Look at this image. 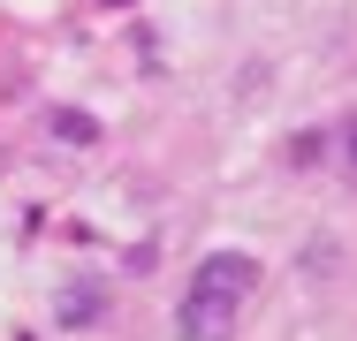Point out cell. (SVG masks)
<instances>
[{
  "label": "cell",
  "mask_w": 357,
  "mask_h": 341,
  "mask_svg": "<svg viewBox=\"0 0 357 341\" xmlns=\"http://www.w3.org/2000/svg\"><path fill=\"white\" fill-rule=\"evenodd\" d=\"M190 288H206V296H220V303L243 311V296L259 288V258H251V251H213V258H198Z\"/></svg>",
  "instance_id": "obj_1"
},
{
  "label": "cell",
  "mask_w": 357,
  "mask_h": 341,
  "mask_svg": "<svg viewBox=\"0 0 357 341\" xmlns=\"http://www.w3.org/2000/svg\"><path fill=\"white\" fill-rule=\"evenodd\" d=\"M175 334H183V341H228V334H236V303H220V296H206V288H183Z\"/></svg>",
  "instance_id": "obj_2"
},
{
  "label": "cell",
  "mask_w": 357,
  "mask_h": 341,
  "mask_svg": "<svg viewBox=\"0 0 357 341\" xmlns=\"http://www.w3.org/2000/svg\"><path fill=\"white\" fill-rule=\"evenodd\" d=\"M99 311H107V288H99V280H69V288H61V303H54V319H61V326H91Z\"/></svg>",
  "instance_id": "obj_3"
},
{
  "label": "cell",
  "mask_w": 357,
  "mask_h": 341,
  "mask_svg": "<svg viewBox=\"0 0 357 341\" xmlns=\"http://www.w3.org/2000/svg\"><path fill=\"white\" fill-rule=\"evenodd\" d=\"M46 122H54V136H69V144H99V122H91V114H76V106H54Z\"/></svg>",
  "instance_id": "obj_4"
},
{
  "label": "cell",
  "mask_w": 357,
  "mask_h": 341,
  "mask_svg": "<svg viewBox=\"0 0 357 341\" xmlns=\"http://www.w3.org/2000/svg\"><path fill=\"white\" fill-rule=\"evenodd\" d=\"M319 152H327V136H319V129H304V136H289V167H312V159H319Z\"/></svg>",
  "instance_id": "obj_5"
},
{
  "label": "cell",
  "mask_w": 357,
  "mask_h": 341,
  "mask_svg": "<svg viewBox=\"0 0 357 341\" xmlns=\"http://www.w3.org/2000/svg\"><path fill=\"white\" fill-rule=\"evenodd\" d=\"M342 152H350V167H357V114L342 122Z\"/></svg>",
  "instance_id": "obj_6"
},
{
  "label": "cell",
  "mask_w": 357,
  "mask_h": 341,
  "mask_svg": "<svg viewBox=\"0 0 357 341\" xmlns=\"http://www.w3.org/2000/svg\"><path fill=\"white\" fill-rule=\"evenodd\" d=\"M107 8H130V0H107Z\"/></svg>",
  "instance_id": "obj_7"
}]
</instances>
